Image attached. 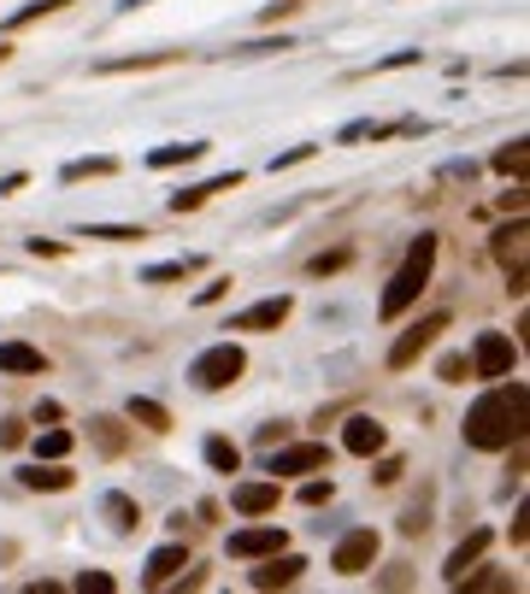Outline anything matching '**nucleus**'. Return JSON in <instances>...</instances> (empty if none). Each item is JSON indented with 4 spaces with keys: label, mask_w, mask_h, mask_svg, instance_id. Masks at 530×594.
Returning a JSON list of instances; mask_svg holds the SVG:
<instances>
[{
    "label": "nucleus",
    "mask_w": 530,
    "mask_h": 594,
    "mask_svg": "<svg viewBox=\"0 0 530 594\" xmlns=\"http://www.w3.org/2000/svg\"><path fill=\"white\" fill-rule=\"evenodd\" d=\"M100 518H107L118 536H130V529L141 524V506H136V495H125V488H112V495H100Z\"/></svg>",
    "instance_id": "nucleus-18"
},
{
    "label": "nucleus",
    "mask_w": 530,
    "mask_h": 594,
    "mask_svg": "<svg viewBox=\"0 0 530 594\" xmlns=\"http://www.w3.org/2000/svg\"><path fill=\"white\" fill-rule=\"evenodd\" d=\"M207 465L224 471V477H236V465H242V447L230 436H207Z\"/></svg>",
    "instance_id": "nucleus-25"
},
{
    "label": "nucleus",
    "mask_w": 530,
    "mask_h": 594,
    "mask_svg": "<svg viewBox=\"0 0 530 594\" xmlns=\"http://www.w3.org/2000/svg\"><path fill=\"white\" fill-rule=\"evenodd\" d=\"M489 542H495V536H489V529H472V536H465L454 553H448V565H442V577H448V588H454L460 577H465V571H472L478 560H483V547Z\"/></svg>",
    "instance_id": "nucleus-17"
},
{
    "label": "nucleus",
    "mask_w": 530,
    "mask_h": 594,
    "mask_svg": "<svg viewBox=\"0 0 530 594\" xmlns=\"http://www.w3.org/2000/svg\"><path fill=\"white\" fill-rule=\"evenodd\" d=\"M7 59H12V48H7V42H0V66H7Z\"/></svg>",
    "instance_id": "nucleus-48"
},
{
    "label": "nucleus",
    "mask_w": 530,
    "mask_h": 594,
    "mask_svg": "<svg viewBox=\"0 0 530 594\" xmlns=\"http://www.w3.org/2000/svg\"><path fill=\"white\" fill-rule=\"evenodd\" d=\"M71 454V429H42L36 436V459H66Z\"/></svg>",
    "instance_id": "nucleus-29"
},
{
    "label": "nucleus",
    "mask_w": 530,
    "mask_h": 594,
    "mask_svg": "<svg viewBox=\"0 0 530 594\" xmlns=\"http://www.w3.org/2000/svg\"><path fill=\"white\" fill-rule=\"evenodd\" d=\"M195 254H183V259H166V265H148V271H141V283H183V277H189L195 271Z\"/></svg>",
    "instance_id": "nucleus-27"
},
{
    "label": "nucleus",
    "mask_w": 530,
    "mask_h": 594,
    "mask_svg": "<svg viewBox=\"0 0 530 594\" xmlns=\"http://www.w3.org/2000/svg\"><path fill=\"white\" fill-rule=\"evenodd\" d=\"M289 48V36H277V42H242V48H230V59H259V53H283Z\"/></svg>",
    "instance_id": "nucleus-34"
},
{
    "label": "nucleus",
    "mask_w": 530,
    "mask_h": 594,
    "mask_svg": "<svg viewBox=\"0 0 530 594\" xmlns=\"http://www.w3.org/2000/svg\"><path fill=\"white\" fill-rule=\"evenodd\" d=\"M301 571H307V560H301V553H265V565L254 571V588H289Z\"/></svg>",
    "instance_id": "nucleus-14"
},
{
    "label": "nucleus",
    "mask_w": 530,
    "mask_h": 594,
    "mask_svg": "<svg viewBox=\"0 0 530 594\" xmlns=\"http://www.w3.org/2000/svg\"><path fill=\"white\" fill-rule=\"evenodd\" d=\"M242 372H248V354H242L236 341H213L207 354H195L189 383H195V388H207V395H218V388H230Z\"/></svg>",
    "instance_id": "nucleus-3"
},
{
    "label": "nucleus",
    "mask_w": 530,
    "mask_h": 594,
    "mask_svg": "<svg viewBox=\"0 0 530 594\" xmlns=\"http://www.w3.org/2000/svg\"><path fill=\"white\" fill-rule=\"evenodd\" d=\"M501 177H513V182H524V171H530V141L524 136H513L507 148H495V159H489Z\"/></svg>",
    "instance_id": "nucleus-22"
},
{
    "label": "nucleus",
    "mask_w": 530,
    "mask_h": 594,
    "mask_svg": "<svg viewBox=\"0 0 530 594\" xmlns=\"http://www.w3.org/2000/svg\"><path fill=\"white\" fill-rule=\"evenodd\" d=\"M89 442L100 447V454H125V424H118V418H89Z\"/></svg>",
    "instance_id": "nucleus-24"
},
{
    "label": "nucleus",
    "mask_w": 530,
    "mask_h": 594,
    "mask_svg": "<svg viewBox=\"0 0 530 594\" xmlns=\"http://www.w3.org/2000/svg\"><path fill=\"white\" fill-rule=\"evenodd\" d=\"M424 529H431V501H419V506L401 512V536H424Z\"/></svg>",
    "instance_id": "nucleus-31"
},
{
    "label": "nucleus",
    "mask_w": 530,
    "mask_h": 594,
    "mask_svg": "<svg viewBox=\"0 0 530 594\" xmlns=\"http://www.w3.org/2000/svg\"><path fill=\"white\" fill-rule=\"evenodd\" d=\"M59 418V400H36V424H53Z\"/></svg>",
    "instance_id": "nucleus-46"
},
{
    "label": "nucleus",
    "mask_w": 530,
    "mask_h": 594,
    "mask_svg": "<svg viewBox=\"0 0 530 594\" xmlns=\"http://www.w3.org/2000/svg\"><path fill=\"white\" fill-rule=\"evenodd\" d=\"M401 471H406V465H401L395 454H383L377 471H372V483H377V488H390V483H401Z\"/></svg>",
    "instance_id": "nucleus-35"
},
{
    "label": "nucleus",
    "mask_w": 530,
    "mask_h": 594,
    "mask_svg": "<svg viewBox=\"0 0 530 594\" xmlns=\"http://www.w3.org/2000/svg\"><path fill=\"white\" fill-rule=\"evenodd\" d=\"M295 313V300L289 295H272V300H254V306H242V313L230 318V330H277L283 318Z\"/></svg>",
    "instance_id": "nucleus-10"
},
{
    "label": "nucleus",
    "mask_w": 530,
    "mask_h": 594,
    "mask_svg": "<svg viewBox=\"0 0 530 594\" xmlns=\"http://www.w3.org/2000/svg\"><path fill=\"white\" fill-rule=\"evenodd\" d=\"M324 465H331V447L324 442H295L265 459V477H307V471H324Z\"/></svg>",
    "instance_id": "nucleus-6"
},
{
    "label": "nucleus",
    "mask_w": 530,
    "mask_h": 594,
    "mask_svg": "<svg viewBox=\"0 0 530 594\" xmlns=\"http://www.w3.org/2000/svg\"><path fill=\"white\" fill-rule=\"evenodd\" d=\"M349 259H354L349 248H331V254H313V259H307V271H313V277H331V271H342Z\"/></svg>",
    "instance_id": "nucleus-32"
},
{
    "label": "nucleus",
    "mask_w": 530,
    "mask_h": 594,
    "mask_svg": "<svg viewBox=\"0 0 530 594\" xmlns=\"http://www.w3.org/2000/svg\"><path fill=\"white\" fill-rule=\"evenodd\" d=\"M283 436H289V424H265V429H259V447H277Z\"/></svg>",
    "instance_id": "nucleus-44"
},
{
    "label": "nucleus",
    "mask_w": 530,
    "mask_h": 594,
    "mask_svg": "<svg viewBox=\"0 0 530 594\" xmlns=\"http://www.w3.org/2000/svg\"><path fill=\"white\" fill-rule=\"evenodd\" d=\"M283 542H289V536H283L277 524H254V529H236V536H230V560H265V553H277Z\"/></svg>",
    "instance_id": "nucleus-11"
},
{
    "label": "nucleus",
    "mask_w": 530,
    "mask_h": 594,
    "mask_svg": "<svg viewBox=\"0 0 530 594\" xmlns=\"http://www.w3.org/2000/svg\"><path fill=\"white\" fill-rule=\"evenodd\" d=\"M318 148H313V141H301V148H283L277 159H272V171H289V166H301V159H313Z\"/></svg>",
    "instance_id": "nucleus-36"
},
{
    "label": "nucleus",
    "mask_w": 530,
    "mask_h": 594,
    "mask_svg": "<svg viewBox=\"0 0 530 594\" xmlns=\"http://www.w3.org/2000/svg\"><path fill=\"white\" fill-rule=\"evenodd\" d=\"M465 372H472V359H465V354H448L442 359V383H460Z\"/></svg>",
    "instance_id": "nucleus-41"
},
{
    "label": "nucleus",
    "mask_w": 530,
    "mask_h": 594,
    "mask_svg": "<svg viewBox=\"0 0 530 594\" xmlns=\"http://www.w3.org/2000/svg\"><path fill=\"white\" fill-rule=\"evenodd\" d=\"M406 66H419V48H401L390 59H377V71H406Z\"/></svg>",
    "instance_id": "nucleus-40"
},
{
    "label": "nucleus",
    "mask_w": 530,
    "mask_h": 594,
    "mask_svg": "<svg viewBox=\"0 0 530 594\" xmlns=\"http://www.w3.org/2000/svg\"><path fill=\"white\" fill-rule=\"evenodd\" d=\"M431 271H436V236L424 230L413 248H406V259H401V271L383 283V295H377V318H401L406 306H413L419 295H424V283H431Z\"/></svg>",
    "instance_id": "nucleus-2"
},
{
    "label": "nucleus",
    "mask_w": 530,
    "mask_h": 594,
    "mask_svg": "<svg viewBox=\"0 0 530 594\" xmlns=\"http://www.w3.org/2000/svg\"><path fill=\"white\" fill-rule=\"evenodd\" d=\"M18 483H24V488H48V495H59V488H71V471H66V459H36V465L18 471Z\"/></svg>",
    "instance_id": "nucleus-19"
},
{
    "label": "nucleus",
    "mask_w": 530,
    "mask_h": 594,
    "mask_svg": "<svg viewBox=\"0 0 530 594\" xmlns=\"http://www.w3.org/2000/svg\"><path fill=\"white\" fill-rule=\"evenodd\" d=\"M224 189H242V171H218V177H207V182H189V189L166 195V207H171V212H195V207H207L213 195H224Z\"/></svg>",
    "instance_id": "nucleus-9"
},
{
    "label": "nucleus",
    "mask_w": 530,
    "mask_h": 594,
    "mask_svg": "<svg viewBox=\"0 0 530 594\" xmlns=\"http://www.w3.org/2000/svg\"><path fill=\"white\" fill-rule=\"evenodd\" d=\"M230 289H236V283H230V277H213V283H207V289H200V295H195V306H218V300H224V295H230Z\"/></svg>",
    "instance_id": "nucleus-37"
},
{
    "label": "nucleus",
    "mask_w": 530,
    "mask_h": 594,
    "mask_svg": "<svg viewBox=\"0 0 530 594\" xmlns=\"http://www.w3.org/2000/svg\"><path fill=\"white\" fill-rule=\"evenodd\" d=\"M130 424L154 429V436H166V429H171V413H166L159 400H148V395H130Z\"/></svg>",
    "instance_id": "nucleus-23"
},
{
    "label": "nucleus",
    "mask_w": 530,
    "mask_h": 594,
    "mask_svg": "<svg viewBox=\"0 0 530 594\" xmlns=\"http://www.w3.org/2000/svg\"><path fill=\"white\" fill-rule=\"evenodd\" d=\"M177 53H118V59H95V77H118V71H148V66H171Z\"/></svg>",
    "instance_id": "nucleus-21"
},
{
    "label": "nucleus",
    "mask_w": 530,
    "mask_h": 594,
    "mask_svg": "<svg viewBox=\"0 0 530 594\" xmlns=\"http://www.w3.org/2000/svg\"><path fill=\"white\" fill-rule=\"evenodd\" d=\"M0 372L7 377H42L48 359H42V347H30V341H0Z\"/></svg>",
    "instance_id": "nucleus-15"
},
{
    "label": "nucleus",
    "mask_w": 530,
    "mask_h": 594,
    "mask_svg": "<svg viewBox=\"0 0 530 594\" xmlns=\"http://www.w3.org/2000/svg\"><path fill=\"white\" fill-rule=\"evenodd\" d=\"M136 7H148V0H118V12H136Z\"/></svg>",
    "instance_id": "nucleus-47"
},
{
    "label": "nucleus",
    "mask_w": 530,
    "mask_h": 594,
    "mask_svg": "<svg viewBox=\"0 0 530 594\" xmlns=\"http://www.w3.org/2000/svg\"><path fill=\"white\" fill-rule=\"evenodd\" d=\"M383 442H390V429H383L377 418H349V429H342V447H349V454H360V459L383 454Z\"/></svg>",
    "instance_id": "nucleus-16"
},
{
    "label": "nucleus",
    "mask_w": 530,
    "mask_h": 594,
    "mask_svg": "<svg viewBox=\"0 0 530 594\" xmlns=\"http://www.w3.org/2000/svg\"><path fill=\"white\" fill-rule=\"evenodd\" d=\"M442 330H448V313H424L419 324H406V330L395 336V347H390V372H406V365H413Z\"/></svg>",
    "instance_id": "nucleus-5"
},
{
    "label": "nucleus",
    "mask_w": 530,
    "mask_h": 594,
    "mask_svg": "<svg viewBox=\"0 0 530 594\" xmlns=\"http://www.w3.org/2000/svg\"><path fill=\"white\" fill-rule=\"evenodd\" d=\"M277 501H283L277 477L272 483H236L230 488V506L242 512V518H265V512H277Z\"/></svg>",
    "instance_id": "nucleus-12"
},
{
    "label": "nucleus",
    "mask_w": 530,
    "mask_h": 594,
    "mask_svg": "<svg viewBox=\"0 0 530 594\" xmlns=\"http://www.w3.org/2000/svg\"><path fill=\"white\" fill-rule=\"evenodd\" d=\"M77 236H89V241H148L141 224H84Z\"/></svg>",
    "instance_id": "nucleus-26"
},
{
    "label": "nucleus",
    "mask_w": 530,
    "mask_h": 594,
    "mask_svg": "<svg viewBox=\"0 0 530 594\" xmlns=\"http://www.w3.org/2000/svg\"><path fill=\"white\" fill-rule=\"evenodd\" d=\"M524 406H530V388L524 383H507V388L478 395L472 413H465V447H483V454L513 447L524 436Z\"/></svg>",
    "instance_id": "nucleus-1"
},
{
    "label": "nucleus",
    "mask_w": 530,
    "mask_h": 594,
    "mask_svg": "<svg viewBox=\"0 0 530 594\" xmlns=\"http://www.w3.org/2000/svg\"><path fill=\"white\" fill-rule=\"evenodd\" d=\"M331 495H336V483H331V477H324V483H307V488H301V501H307V506H331Z\"/></svg>",
    "instance_id": "nucleus-39"
},
{
    "label": "nucleus",
    "mask_w": 530,
    "mask_h": 594,
    "mask_svg": "<svg viewBox=\"0 0 530 594\" xmlns=\"http://www.w3.org/2000/svg\"><path fill=\"white\" fill-rule=\"evenodd\" d=\"M213 141H166V148L148 154V171H171V166H195L200 154H207Z\"/></svg>",
    "instance_id": "nucleus-20"
},
{
    "label": "nucleus",
    "mask_w": 530,
    "mask_h": 594,
    "mask_svg": "<svg viewBox=\"0 0 530 594\" xmlns=\"http://www.w3.org/2000/svg\"><path fill=\"white\" fill-rule=\"evenodd\" d=\"M513 365H519V347L507 341L501 330H483L478 347H472V372L483 383H501V377H513Z\"/></svg>",
    "instance_id": "nucleus-4"
},
{
    "label": "nucleus",
    "mask_w": 530,
    "mask_h": 594,
    "mask_svg": "<svg viewBox=\"0 0 530 594\" xmlns=\"http://www.w3.org/2000/svg\"><path fill=\"white\" fill-rule=\"evenodd\" d=\"M71 0H36V7H18L12 18H7V30H24V24H36V18H48V12H66Z\"/></svg>",
    "instance_id": "nucleus-30"
},
{
    "label": "nucleus",
    "mask_w": 530,
    "mask_h": 594,
    "mask_svg": "<svg viewBox=\"0 0 530 594\" xmlns=\"http://www.w3.org/2000/svg\"><path fill=\"white\" fill-rule=\"evenodd\" d=\"M524 212H513V224H501V230H495V259L507 265V277H513V295H524Z\"/></svg>",
    "instance_id": "nucleus-8"
},
{
    "label": "nucleus",
    "mask_w": 530,
    "mask_h": 594,
    "mask_svg": "<svg viewBox=\"0 0 530 594\" xmlns=\"http://www.w3.org/2000/svg\"><path fill=\"white\" fill-rule=\"evenodd\" d=\"M18 442H24V424L7 418V424H0V447H18Z\"/></svg>",
    "instance_id": "nucleus-42"
},
{
    "label": "nucleus",
    "mask_w": 530,
    "mask_h": 594,
    "mask_svg": "<svg viewBox=\"0 0 530 594\" xmlns=\"http://www.w3.org/2000/svg\"><path fill=\"white\" fill-rule=\"evenodd\" d=\"M454 588H513V577H501V571H465Z\"/></svg>",
    "instance_id": "nucleus-33"
},
{
    "label": "nucleus",
    "mask_w": 530,
    "mask_h": 594,
    "mask_svg": "<svg viewBox=\"0 0 530 594\" xmlns=\"http://www.w3.org/2000/svg\"><path fill=\"white\" fill-rule=\"evenodd\" d=\"M77 588H84V594H112L118 583L107 577V571H84V577H77Z\"/></svg>",
    "instance_id": "nucleus-38"
},
{
    "label": "nucleus",
    "mask_w": 530,
    "mask_h": 594,
    "mask_svg": "<svg viewBox=\"0 0 530 594\" xmlns=\"http://www.w3.org/2000/svg\"><path fill=\"white\" fill-rule=\"evenodd\" d=\"M372 560H377V529H349V536L331 547V571H342V577L372 571Z\"/></svg>",
    "instance_id": "nucleus-7"
},
{
    "label": "nucleus",
    "mask_w": 530,
    "mask_h": 594,
    "mask_svg": "<svg viewBox=\"0 0 530 594\" xmlns=\"http://www.w3.org/2000/svg\"><path fill=\"white\" fill-rule=\"evenodd\" d=\"M183 565H189V547H183V542H166V547L148 553V565H141V583H148V588H166Z\"/></svg>",
    "instance_id": "nucleus-13"
},
{
    "label": "nucleus",
    "mask_w": 530,
    "mask_h": 594,
    "mask_svg": "<svg viewBox=\"0 0 530 594\" xmlns=\"http://www.w3.org/2000/svg\"><path fill=\"white\" fill-rule=\"evenodd\" d=\"M513 542H530V506L519 501V512H513Z\"/></svg>",
    "instance_id": "nucleus-43"
},
{
    "label": "nucleus",
    "mask_w": 530,
    "mask_h": 594,
    "mask_svg": "<svg viewBox=\"0 0 530 594\" xmlns=\"http://www.w3.org/2000/svg\"><path fill=\"white\" fill-rule=\"evenodd\" d=\"M112 171H118V159L100 154V159H71V166L59 171V177H66V182H84V177H112Z\"/></svg>",
    "instance_id": "nucleus-28"
},
{
    "label": "nucleus",
    "mask_w": 530,
    "mask_h": 594,
    "mask_svg": "<svg viewBox=\"0 0 530 594\" xmlns=\"http://www.w3.org/2000/svg\"><path fill=\"white\" fill-rule=\"evenodd\" d=\"M507 212H524V182H513V195H501Z\"/></svg>",
    "instance_id": "nucleus-45"
}]
</instances>
